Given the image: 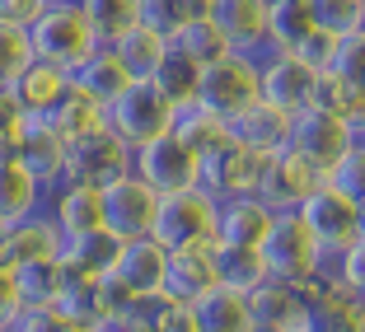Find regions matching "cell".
Here are the masks:
<instances>
[{"label":"cell","instance_id":"e575fe53","mask_svg":"<svg viewBox=\"0 0 365 332\" xmlns=\"http://www.w3.org/2000/svg\"><path fill=\"white\" fill-rule=\"evenodd\" d=\"M215 253V271H220V281L235 290H258L262 281H267V267H262L258 248H235V244H211Z\"/></svg>","mask_w":365,"mask_h":332},{"label":"cell","instance_id":"7bdbcfd3","mask_svg":"<svg viewBox=\"0 0 365 332\" xmlns=\"http://www.w3.org/2000/svg\"><path fill=\"white\" fill-rule=\"evenodd\" d=\"M10 332H80L56 304H38V309H19L10 323Z\"/></svg>","mask_w":365,"mask_h":332},{"label":"cell","instance_id":"277c9868","mask_svg":"<svg viewBox=\"0 0 365 332\" xmlns=\"http://www.w3.org/2000/svg\"><path fill=\"white\" fill-rule=\"evenodd\" d=\"M103 113H108V131H118L127 145H145V140L164 136V131L173 127L178 103H173L155 80H131Z\"/></svg>","mask_w":365,"mask_h":332},{"label":"cell","instance_id":"681fc988","mask_svg":"<svg viewBox=\"0 0 365 332\" xmlns=\"http://www.w3.org/2000/svg\"><path fill=\"white\" fill-rule=\"evenodd\" d=\"M85 332H136V328L127 323V313H108V318H94Z\"/></svg>","mask_w":365,"mask_h":332},{"label":"cell","instance_id":"d4e9b609","mask_svg":"<svg viewBox=\"0 0 365 332\" xmlns=\"http://www.w3.org/2000/svg\"><path fill=\"white\" fill-rule=\"evenodd\" d=\"M71 85H76L80 94H89L94 103H103V108H108L113 98L122 94V89L131 85V76H127V66L118 61V52H113L108 43H98L94 52H89L85 61L71 71Z\"/></svg>","mask_w":365,"mask_h":332},{"label":"cell","instance_id":"11a10c76","mask_svg":"<svg viewBox=\"0 0 365 332\" xmlns=\"http://www.w3.org/2000/svg\"><path fill=\"white\" fill-rule=\"evenodd\" d=\"M0 332H5V328H0Z\"/></svg>","mask_w":365,"mask_h":332},{"label":"cell","instance_id":"cb8c5ba5","mask_svg":"<svg viewBox=\"0 0 365 332\" xmlns=\"http://www.w3.org/2000/svg\"><path fill=\"white\" fill-rule=\"evenodd\" d=\"M248 309H253V332H286L304 318V290L267 276L258 290H248Z\"/></svg>","mask_w":365,"mask_h":332},{"label":"cell","instance_id":"d6986e66","mask_svg":"<svg viewBox=\"0 0 365 332\" xmlns=\"http://www.w3.org/2000/svg\"><path fill=\"white\" fill-rule=\"evenodd\" d=\"M230 136H235L244 150H253L258 160H272V155L286 150L290 118H286V113H277V108H267L258 98V103H248L244 113H235V118H230Z\"/></svg>","mask_w":365,"mask_h":332},{"label":"cell","instance_id":"f907efd6","mask_svg":"<svg viewBox=\"0 0 365 332\" xmlns=\"http://www.w3.org/2000/svg\"><path fill=\"white\" fill-rule=\"evenodd\" d=\"M361 38H365V14H361Z\"/></svg>","mask_w":365,"mask_h":332},{"label":"cell","instance_id":"4fadbf2b","mask_svg":"<svg viewBox=\"0 0 365 332\" xmlns=\"http://www.w3.org/2000/svg\"><path fill=\"white\" fill-rule=\"evenodd\" d=\"M262 164H267V160H258L253 150H244L235 136H220L211 150H202V182H197V187H206L215 202H220V197L253 192Z\"/></svg>","mask_w":365,"mask_h":332},{"label":"cell","instance_id":"ab89813d","mask_svg":"<svg viewBox=\"0 0 365 332\" xmlns=\"http://www.w3.org/2000/svg\"><path fill=\"white\" fill-rule=\"evenodd\" d=\"M197 80H202V66H192L187 56H178L173 47H169V56H164V66L155 71V85H160L173 103H192L197 98Z\"/></svg>","mask_w":365,"mask_h":332},{"label":"cell","instance_id":"2e32d148","mask_svg":"<svg viewBox=\"0 0 365 332\" xmlns=\"http://www.w3.org/2000/svg\"><path fill=\"white\" fill-rule=\"evenodd\" d=\"M47 215L52 225L61 229V239H80V234H94L103 229V206H98V187L89 182H56L47 192Z\"/></svg>","mask_w":365,"mask_h":332},{"label":"cell","instance_id":"4dcf8cb0","mask_svg":"<svg viewBox=\"0 0 365 332\" xmlns=\"http://www.w3.org/2000/svg\"><path fill=\"white\" fill-rule=\"evenodd\" d=\"M309 33V0H267V52H295Z\"/></svg>","mask_w":365,"mask_h":332},{"label":"cell","instance_id":"e0dca14e","mask_svg":"<svg viewBox=\"0 0 365 332\" xmlns=\"http://www.w3.org/2000/svg\"><path fill=\"white\" fill-rule=\"evenodd\" d=\"M267 225H272V211L262 206L258 192H239V197H220L215 202V244L258 248Z\"/></svg>","mask_w":365,"mask_h":332},{"label":"cell","instance_id":"db71d44e","mask_svg":"<svg viewBox=\"0 0 365 332\" xmlns=\"http://www.w3.org/2000/svg\"><path fill=\"white\" fill-rule=\"evenodd\" d=\"M71 5H76V0H71Z\"/></svg>","mask_w":365,"mask_h":332},{"label":"cell","instance_id":"60d3db41","mask_svg":"<svg viewBox=\"0 0 365 332\" xmlns=\"http://www.w3.org/2000/svg\"><path fill=\"white\" fill-rule=\"evenodd\" d=\"M323 76L337 80V85L365 89V38H361V33H351V38H337L333 61H328V71H323Z\"/></svg>","mask_w":365,"mask_h":332},{"label":"cell","instance_id":"52a82bcc","mask_svg":"<svg viewBox=\"0 0 365 332\" xmlns=\"http://www.w3.org/2000/svg\"><path fill=\"white\" fill-rule=\"evenodd\" d=\"M351 131H346V122L337 118L333 108H323V103H309L300 108L295 118H290V136H286V150L290 155H300L309 169L328 173L333 169V160L351 145Z\"/></svg>","mask_w":365,"mask_h":332},{"label":"cell","instance_id":"484cf974","mask_svg":"<svg viewBox=\"0 0 365 332\" xmlns=\"http://www.w3.org/2000/svg\"><path fill=\"white\" fill-rule=\"evenodd\" d=\"M10 89H14V98L24 103L29 118H47V113L71 94V71L47 66V61H29V66H24V76L14 80Z\"/></svg>","mask_w":365,"mask_h":332},{"label":"cell","instance_id":"7dc6e473","mask_svg":"<svg viewBox=\"0 0 365 332\" xmlns=\"http://www.w3.org/2000/svg\"><path fill=\"white\" fill-rule=\"evenodd\" d=\"M47 0H0V24H14V28H29L38 14H43Z\"/></svg>","mask_w":365,"mask_h":332},{"label":"cell","instance_id":"603a6c76","mask_svg":"<svg viewBox=\"0 0 365 332\" xmlns=\"http://www.w3.org/2000/svg\"><path fill=\"white\" fill-rule=\"evenodd\" d=\"M192 318L197 332H253V309H248V295L225 281H215L206 295L192 300Z\"/></svg>","mask_w":365,"mask_h":332},{"label":"cell","instance_id":"d590c367","mask_svg":"<svg viewBox=\"0 0 365 332\" xmlns=\"http://www.w3.org/2000/svg\"><path fill=\"white\" fill-rule=\"evenodd\" d=\"M169 47H173L178 56H187L192 66H211V61H220V56L230 52V47H225V38L215 33V24L206 19V14H197V19H187V24H182V28L169 38Z\"/></svg>","mask_w":365,"mask_h":332},{"label":"cell","instance_id":"ffe728a7","mask_svg":"<svg viewBox=\"0 0 365 332\" xmlns=\"http://www.w3.org/2000/svg\"><path fill=\"white\" fill-rule=\"evenodd\" d=\"M304 332H365V309L351 290L309 286L304 290Z\"/></svg>","mask_w":365,"mask_h":332},{"label":"cell","instance_id":"b9f144b4","mask_svg":"<svg viewBox=\"0 0 365 332\" xmlns=\"http://www.w3.org/2000/svg\"><path fill=\"white\" fill-rule=\"evenodd\" d=\"M33 61L29 47V28H14V24H0V85H14L24 76V66Z\"/></svg>","mask_w":365,"mask_h":332},{"label":"cell","instance_id":"f546056e","mask_svg":"<svg viewBox=\"0 0 365 332\" xmlns=\"http://www.w3.org/2000/svg\"><path fill=\"white\" fill-rule=\"evenodd\" d=\"M113 52H118V61L127 66L131 80H155V71L164 66V56H169V38H160L155 28H145V24H136L131 33H122L118 43H108Z\"/></svg>","mask_w":365,"mask_h":332},{"label":"cell","instance_id":"6da1fadb","mask_svg":"<svg viewBox=\"0 0 365 332\" xmlns=\"http://www.w3.org/2000/svg\"><path fill=\"white\" fill-rule=\"evenodd\" d=\"M29 47H33V61L76 71L98 47V38H94V28H89V19L80 14V5H71V0H47L43 14L29 24Z\"/></svg>","mask_w":365,"mask_h":332},{"label":"cell","instance_id":"836d02e7","mask_svg":"<svg viewBox=\"0 0 365 332\" xmlns=\"http://www.w3.org/2000/svg\"><path fill=\"white\" fill-rule=\"evenodd\" d=\"M76 5L89 19L98 43H118L122 33H131L140 24V0H76Z\"/></svg>","mask_w":365,"mask_h":332},{"label":"cell","instance_id":"74e56055","mask_svg":"<svg viewBox=\"0 0 365 332\" xmlns=\"http://www.w3.org/2000/svg\"><path fill=\"white\" fill-rule=\"evenodd\" d=\"M309 14H314V28L319 33H328V38H351V33H361L365 0H309Z\"/></svg>","mask_w":365,"mask_h":332},{"label":"cell","instance_id":"5b68a950","mask_svg":"<svg viewBox=\"0 0 365 332\" xmlns=\"http://www.w3.org/2000/svg\"><path fill=\"white\" fill-rule=\"evenodd\" d=\"M155 239L164 248H206L215 244V197L206 187H187V192L160 197L155 206Z\"/></svg>","mask_w":365,"mask_h":332},{"label":"cell","instance_id":"7c38bea8","mask_svg":"<svg viewBox=\"0 0 365 332\" xmlns=\"http://www.w3.org/2000/svg\"><path fill=\"white\" fill-rule=\"evenodd\" d=\"M118 173H131V145L118 131H94V136L66 145V182H89V187H103Z\"/></svg>","mask_w":365,"mask_h":332},{"label":"cell","instance_id":"f1b7e54d","mask_svg":"<svg viewBox=\"0 0 365 332\" xmlns=\"http://www.w3.org/2000/svg\"><path fill=\"white\" fill-rule=\"evenodd\" d=\"M10 276H14V300H19V309H38V304H56L66 267H61V257H43V262H19V267H10Z\"/></svg>","mask_w":365,"mask_h":332},{"label":"cell","instance_id":"d6a6232c","mask_svg":"<svg viewBox=\"0 0 365 332\" xmlns=\"http://www.w3.org/2000/svg\"><path fill=\"white\" fill-rule=\"evenodd\" d=\"M169 131H173L178 140H187V145L202 155V150H211L220 136H230V122L220 118V113H211L206 103H197V98H192V103H178V113H173V127H169Z\"/></svg>","mask_w":365,"mask_h":332},{"label":"cell","instance_id":"f5cc1de1","mask_svg":"<svg viewBox=\"0 0 365 332\" xmlns=\"http://www.w3.org/2000/svg\"><path fill=\"white\" fill-rule=\"evenodd\" d=\"M136 332H150V328H136Z\"/></svg>","mask_w":365,"mask_h":332},{"label":"cell","instance_id":"7a4b0ae2","mask_svg":"<svg viewBox=\"0 0 365 332\" xmlns=\"http://www.w3.org/2000/svg\"><path fill=\"white\" fill-rule=\"evenodd\" d=\"M258 257H262V267H267L272 281H286V286L304 290L314 281V271H319L323 248L314 244V234L304 229L300 215L286 211V215H272L267 234H262V244H258Z\"/></svg>","mask_w":365,"mask_h":332},{"label":"cell","instance_id":"7402d4cb","mask_svg":"<svg viewBox=\"0 0 365 332\" xmlns=\"http://www.w3.org/2000/svg\"><path fill=\"white\" fill-rule=\"evenodd\" d=\"M19 164L52 192L56 182H66V140L43 118H29V127L19 136Z\"/></svg>","mask_w":365,"mask_h":332},{"label":"cell","instance_id":"9a60e30c","mask_svg":"<svg viewBox=\"0 0 365 332\" xmlns=\"http://www.w3.org/2000/svg\"><path fill=\"white\" fill-rule=\"evenodd\" d=\"M319 182H323L319 169H309L300 155L281 150V155H272V160L262 164L258 187H253V192L262 197V206H267L272 215H286V211H300V202L319 187Z\"/></svg>","mask_w":365,"mask_h":332},{"label":"cell","instance_id":"30bf717a","mask_svg":"<svg viewBox=\"0 0 365 332\" xmlns=\"http://www.w3.org/2000/svg\"><path fill=\"white\" fill-rule=\"evenodd\" d=\"M164 267H169V248L155 234H145V239H118V253H113L103 276L127 300H145V295H160L164 290Z\"/></svg>","mask_w":365,"mask_h":332},{"label":"cell","instance_id":"bcb514c9","mask_svg":"<svg viewBox=\"0 0 365 332\" xmlns=\"http://www.w3.org/2000/svg\"><path fill=\"white\" fill-rule=\"evenodd\" d=\"M333 47H337V38H328V33H319V28H314L309 38H304V43L295 47V56H300L304 66H314V71L323 76V71H328V61H333Z\"/></svg>","mask_w":365,"mask_h":332},{"label":"cell","instance_id":"3957f363","mask_svg":"<svg viewBox=\"0 0 365 332\" xmlns=\"http://www.w3.org/2000/svg\"><path fill=\"white\" fill-rule=\"evenodd\" d=\"M131 173L155 197H173L202 182V155L187 140H178L173 131H164V136L145 140V145H131Z\"/></svg>","mask_w":365,"mask_h":332},{"label":"cell","instance_id":"816d5d0a","mask_svg":"<svg viewBox=\"0 0 365 332\" xmlns=\"http://www.w3.org/2000/svg\"><path fill=\"white\" fill-rule=\"evenodd\" d=\"M0 239H5V225H0Z\"/></svg>","mask_w":365,"mask_h":332},{"label":"cell","instance_id":"ac0fdd59","mask_svg":"<svg viewBox=\"0 0 365 332\" xmlns=\"http://www.w3.org/2000/svg\"><path fill=\"white\" fill-rule=\"evenodd\" d=\"M220 281V271H215V253L211 244L206 248H173L169 253V267H164V290L160 295H169V300L178 304H192L197 295H206V290Z\"/></svg>","mask_w":365,"mask_h":332},{"label":"cell","instance_id":"44dd1931","mask_svg":"<svg viewBox=\"0 0 365 332\" xmlns=\"http://www.w3.org/2000/svg\"><path fill=\"white\" fill-rule=\"evenodd\" d=\"M61 229L52 225V215L38 211L29 215V220H19V225L5 229V239H0V262L5 267H19V262H43V257H61Z\"/></svg>","mask_w":365,"mask_h":332},{"label":"cell","instance_id":"83f0119b","mask_svg":"<svg viewBox=\"0 0 365 332\" xmlns=\"http://www.w3.org/2000/svg\"><path fill=\"white\" fill-rule=\"evenodd\" d=\"M43 122L66 140V145H76V140H85V136H94V131L108 127V113H103V103H94L89 94H80V89L71 85V94H66Z\"/></svg>","mask_w":365,"mask_h":332},{"label":"cell","instance_id":"5bb4252c","mask_svg":"<svg viewBox=\"0 0 365 332\" xmlns=\"http://www.w3.org/2000/svg\"><path fill=\"white\" fill-rule=\"evenodd\" d=\"M202 14L215 24L230 52L267 56V0H202Z\"/></svg>","mask_w":365,"mask_h":332},{"label":"cell","instance_id":"f35d334b","mask_svg":"<svg viewBox=\"0 0 365 332\" xmlns=\"http://www.w3.org/2000/svg\"><path fill=\"white\" fill-rule=\"evenodd\" d=\"M197 14H202V0H140V24L155 28L160 38H173Z\"/></svg>","mask_w":365,"mask_h":332},{"label":"cell","instance_id":"1f68e13d","mask_svg":"<svg viewBox=\"0 0 365 332\" xmlns=\"http://www.w3.org/2000/svg\"><path fill=\"white\" fill-rule=\"evenodd\" d=\"M113 253H118V239L108 234V229H94V234L66 239L61 244V267L71 271V276H103Z\"/></svg>","mask_w":365,"mask_h":332},{"label":"cell","instance_id":"8992f818","mask_svg":"<svg viewBox=\"0 0 365 332\" xmlns=\"http://www.w3.org/2000/svg\"><path fill=\"white\" fill-rule=\"evenodd\" d=\"M197 103H206L220 118H235L248 103H258V56L248 52H225L220 61L202 66V80H197Z\"/></svg>","mask_w":365,"mask_h":332},{"label":"cell","instance_id":"8d00e7d4","mask_svg":"<svg viewBox=\"0 0 365 332\" xmlns=\"http://www.w3.org/2000/svg\"><path fill=\"white\" fill-rule=\"evenodd\" d=\"M323 187H333L337 197H346L351 206L365 211V140H351V145L337 155L333 169L323 173Z\"/></svg>","mask_w":365,"mask_h":332},{"label":"cell","instance_id":"ba28073f","mask_svg":"<svg viewBox=\"0 0 365 332\" xmlns=\"http://www.w3.org/2000/svg\"><path fill=\"white\" fill-rule=\"evenodd\" d=\"M258 98L286 118H295L300 108L319 103V71L304 66L295 52H267L258 61Z\"/></svg>","mask_w":365,"mask_h":332},{"label":"cell","instance_id":"c3c4849f","mask_svg":"<svg viewBox=\"0 0 365 332\" xmlns=\"http://www.w3.org/2000/svg\"><path fill=\"white\" fill-rule=\"evenodd\" d=\"M14 313H19V300H14V276H10V267L0 262V328H5V332H10Z\"/></svg>","mask_w":365,"mask_h":332},{"label":"cell","instance_id":"8fae6325","mask_svg":"<svg viewBox=\"0 0 365 332\" xmlns=\"http://www.w3.org/2000/svg\"><path fill=\"white\" fill-rule=\"evenodd\" d=\"M295 215L304 220V229L314 234V244H319L323 253H342V248L365 229V211L361 206H351L346 197H337L333 187H323V182L300 202Z\"/></svg>","mask_w":365,"mask_h":332},{"label":"cell","instance_id":"f6af8a7d","mask_svg":"<svg viewBox=\"0 0 365 332\" xmlns=\"http://www.w3.org/2000/svg\"><path fill=\"white\" fill-rule=\"evenodd\" d=\"M24 127H29V113H24V103L14 98L10 85H0V140H19Z\"/></svg>","mask_w":365,"mask_h":332},{"label":"cell","instance_id":"ee69618b","mask_svg":"<svg viewBox=\"0 0 365 332\" xmlns=\"http://www.w3.org/2000/svg\"><path fill=\"white\" fill-rule=\"evenodd\" d=\"M337 257H342V290H351L356 300H361V295H365V229Z\"/></svg>","mask_w":365,"mask_h":332},{"label":"cell","instance_id":"9c48e42d","mask_svg":"<svg viewBox=\"0 0 365 332\" xmlns=\"http://www.w3.org/2000/svg\"><path fill=\"white\" fill-rule=\"evenodd\" d=\"M98 206H103V229L113 239H145L155 229V206H160V197H155L136 173H118L113 182L98 187Z\"/></svg>","mask_w":365,"mask_h":332},{"label":"cell","instance_id":"4316f807","mask_svg":"<svg viewBox=\"0 0 365 332\" xmlns=\"http://www.w3.org/2000/svg\"><path fill=\"white\" fill-rule=\"evenodd\" d=\"M47 206V187L24 169L19 160L14 164H0V225L10 229L29 215H38Z\"/></svg>","mask_w":365,"mask_h":332}]
</instances>
